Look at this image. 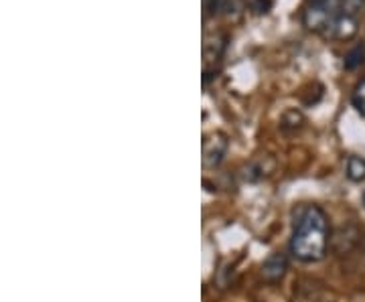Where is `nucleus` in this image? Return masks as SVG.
Returning a JSON list of instances; mask_svg holds the SVG:
<instances>
[{"instance_id":"5","label":"nucleus","mask_w":365,"mask_h":302,"mask_svg":"<svg viewBox=\"0 0 365 302\" xmlns=\"http://www.w3.org/2000/svg\"><path fill=\"white\" fill-rule=\"evenodd\" d=\"M357 19L353 16H345V14H339L333 25L327 28L325 37L335 41H351L355 35H357Z\"/></svg>"},{"instance_id":"13","label":"nucleus","mask_w":365,"mask_h":302,"mask_svg":"<svg viewBox=\"0 0 365 302\" xmlns=\"http://www.w3.org/2000/svg\"><path fill=\"white\" fill-rule=\"evenodd\" d=\"M222 11L227 16H237V14H242L246 11V2L244 0H225Z\"/></svg>"},{"instance_id":"16","label":"nucleus","mask_w":365,"mask_h":302,"mask_svg":"<svg viewBox=\"0 0 365 302\" xmlns=\"http://www.w3.org/2000/svg\"><path fill=\"white\" fill-rule=\"evenodd\" d=\"M311 2H323V0H311Z\"/></svg>"},{"instance_id":"1","label":"nucleus","mask_w":365,"mask_h":302,"mask_svg":"<svg viewBox=\"0 0 365 302\" xmlns=\"http://www.w3.org/2000/svg\"><path fill=\"white\" fill-rule=\"evenodd\" d=\"M327 246H329V219L325 211L317 205L300 207L290 237L292 256L300 262H319L325 258Z\"/></svg>"},{"instance_id":"3","label":"nucleus","mask_w":365,"mask_h":302,"mask_svg":"<svg viewBox=\"0 0 365 302\" xmlns=\"http://www.w3.org/2000/svg\"><path fill=\"white\" fill-rule=\"evenodd\" d=\"M230 140L223 132H211L203 138V167L215 169L222 165L223 157L227 155Z\"/></svg>"},{"instance_id":"2","label":"nucleus","mask_w":365,"mask_h":302,"mask_svg":"<svg viewBox=\"0 0 365 302\" xmlns=\"http://www.w3.org/2000/svg\"><path fill=\"white\" fill-rule=\"evenodd\" d=\"M341 14V0H323V2H311L302 14V23L309 31L323 33L333 25V21Z\"/></svg>"},{"instance_id":"7","label":"nucleus","mask_w":365,"mask_h":302,"mask_svg":"<svg viewBox=\"0 0 365 302\" xmlns=\"http://www.w3.org/2000/svg\"><path fill=\"white\" fill-rule=\"evenodd\" d=\"M347 179L353 181V183H361V181H365V158H347Z\"/></svg>"},{"instance_id":"11","label":"nucleus","mask_w":365,"mask_h":302,"mask_svg":"<svg viewBox=\"0 0 365 302\" xmlns=\"http://www.w3.org/2000/svg\"><path fill=\"white\" fill-rule=\"evenodd\" d=\"M351 104L357 110V114L365 116V78L355 85V90L351 93Z\"/></svg>"},{"instance_id":"8","label":"nucleus","mask_w":365,"mask_h":302,"mask_svg":"<svg viewBox=\"0 0 365 302\" xmlns=\"http://www.w3.org/2000/svg\"><path fill=\"white\" fill-rule=\"evenodd\" d=\"M365 63V43L355 45L351 51L345 55V67L347 69H357L359 66Z\"/></svg>"},{"instance_id":"4","label":"nucleus","mask_w":365,"mask_h":302,"mask_svg":"<svg viewBox=\"0 0 365 302\" xmlns=\"http://www.w3.org/2000/svg\"><path fill=\"white\" fill-rule=\"evenodd\" d=\"M288 272V258L287 254H282V251H274L270 254L264 264H262V278L266 280V282H280L282 278L287 276Z\"/></svg>"},{"instance_id":"6","label":"nucleus","mask_w":365,"mask_h":302,"mask_svg":"<svg viewBox=\"0 0 365 302\" xmlns=\"http://www.w3.org/2000/svg\"><path fill=\"white\" fill-rule=\"evenodd\" d=\"M227 47V37L222 33H213V35H205L203 39V57L207 63H215L222 59V55L225 53Z\"/></svg>"},{"instance_id":"12","label":"nucleus","mask_w":365,"mask_h":302,"mask_svg":"<svg viewBox=\"0 0 365 302\" xmlns=\"http://www.w3.org/2000/svg\"><path fill=\"white\" fill-rule=\"evenodd\" d=\"M302 122H304V118H302V114L300 112H297V110H290V112H287L284 116H282V128H292V130H297V128H300L302 126Z\"/></svg>"},{"instance_id":"10","label":"nucleus","mask_w":365,"mask_h":302,"mask_svg":"<svg viewBox=\"0 0 365 302\" xmlns=\"http://www.w3.org/2000/svg\"><path fill=\"white\" fill-rule=\"evenodd\" d=\"M365 11V0H341V14L357 19Z\"/></svg>"},{"instance_id":"15","label":"nucleus","mask_w":365,"mask_h":302,"mask_svg":"<svg viewBox=\"0 0 365 302\" xmlns=\"http://www.w3.org/2000/svg\"><path fill=\"white\" fill-rule=\"evenodd\" d=\"M272 2L270 0H252V11L256 14H266L270 11Z\"/></svg>"},{"instance_id":"17","label":"nucleus","mask_w":365,"mask_h":302,"mask_svg":"<svg viewBox=\"0 0 365 302\" xmlns=\"http://www.w3.org/2000/svg\"><path fill=\"white\" fill-rule=\"evenodd\" d=\"M364 205H365V193H364Z\"/></svg>"},{"instance_id":"9","label":"nucleus","mask_w":365,"mask_h":302,"mask_svg":"<svg viewBox=\"0 0 365 302\" xmlns=\"http://www.w3.org/2000/svg\"><path fill=\"white\" fill-rule=\"evenodd\" d=\"M264 162H268V158L254 160V162L250 165L248 169H246V179H248V181H260L262 177H266L268 172L272 171V169H266V165H264Z\"/></svg>"},{"instance_id":"14","label":"nucleus","mask_w":365,"mask_h":302,"mask_svg":"<svg viewBox=\"0 0 365 302\" xmlns=\"http://www.w3.org/2000/svg\"><path fill=\"white\" fill-rule=\"evenodd\" d=\"M223 2H225V0H203V14H205V16L217 14L222 11Z\"/></svg>"}]
</instances>
